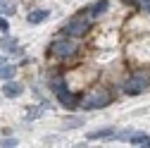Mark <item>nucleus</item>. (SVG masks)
<instances>
[{"label":"nucleus","mask_w":150,"mask_h":148,"mask_svg":"<svg viewBox=\"0 0 150 148\" xmlns=\"http://www.w3.org/2000/svg\"><path fill=\"white\" fill-rule=\"evenodd\" d=\"M107 7H110L107 0H98V3H93L88 10H91V17H100V14H105V12H107Z\"/></svg>","instance_id":"6e6552de"},{"label":"nucleus","mask_w":150,"mask_h":148,"mask_svg":"<svg viewBox=\"0 0 150 148\" xmlns=\"http://www.w3.org/2000/svg\"><path fill=\"white\" fill-rule=\"evenodd\" d=\"M50 88L57 93V91H62V88H67V84H64V79H60V77H52L50 79Z\"/></svg>","instance_id":"ddd939ff"},{"label":"nucleus","mask_w":150,"mask_h":148,"mask_svg":"<svg viewBox=\"0 0 150 148\" xmlns=\"http://www.w3.org/2000/svg\"><path fill=\"white\" fill-rule=\"evenodd\" d=\"M74 43L71 41H62V38H57V41H52L50 43V53L55 55V58H69V55H74Z\"/></svg>","instance_id":"20e7f679"},{"label":"nucleus","mask_w":150,"mask_h":148,"mask_svg":"<svg viewBox=\"0 0 150 148\" xmlns=\"http://www.w3.org/2000/svg\"><path fill=\"white\" fill-rule=\"evenodd\" d=\"M131 3H136L141 10H145V12L150 14V0H131Z\"/></svg>","instance_id":"2eb2a0df"},{"label":"nucleus","mask_w":150,"mask_h":148,"mask_svg":"<svg viewBox=\"0 0 150 148\" xmlns=\"http://www.w3.org/2000/svg\"><path fill=\"white\" fill-rule=\"evenodd\" d=\"M17 10H14V3H12V0H0V14H14Z\"/></svg>","instance_id":"9d476101"},{"label":"nucleus","mask_w":150,"mask_h":148,"mask_svg":"<svg viewBox=\"0 0 150 148\" xmlns=\"http://www.w3.org/2000/svg\"><path fill=\"white\" fill-rule=\"evenodd\" d=\"M86 31H88V22H86V19H81V14H79V17H71V19L64 24V33L76 36V38H81Z\"/></svg>","instance_id":"7ed1b4c3"},{"label":"nucleus","mask_w":150,"mask_h":148,"mask_svg":"<svg viewBox=\"0 0 150 148\" xmlns=\"http://www.w3.org/2000/svg\"><path fill=\"white\" fill-rule=\"evenodd\" d=\"M22 93H24V84L12 81V79L5 81V86H3V96H5V98H19Z\"/></svg>","instance_id":"423d86ee"},{"label":"nucleus","mask_w":150,"mask_h":148,"mask_svg":"<svg viewBox=\"0 0 150 148\" xmlns=\"http://www.w3.org/2000/svg\"><path fill=\"white\" fill-rule=\"evenodd\" d=\"M0 46H3V50H7V53H19V50H17V41L14 38H3Z\"/></svg>","instance_id":"f8f14e48"},{"label":"nucleus","mask_w":150,"mask_h":148,"mask_svg":"<svg viewBox=\"0 0 150 148\" xmlns=\"http://www.w3.org/2000/svg\"><path fill=\"white\" fill-rule=\"evenodd\" d=\"M148 88H150V81H148L145 74H134L131 79L124 81V93L126 96H138V93H143Z\"/></svg>","instance_id":"f03ea898"},{"label":"nucleus","mask_w":150,"mask_h":148,"mask_svg":"<svg viewBox=\"0 0 150 148\" xmlns=\"http://www.w3.org/2000/svg\"><path fill=\"white\" fill-rule=\"evenodd\" d=\"M0 65H5V58H3V55H0Z\"/></svg>","instance_id":"f3484780"},{"label":"nucleus","mask_w":150,"mask_h":148,"mask_svg":"<svg viewBox=\"0 0 150 148\" xmlns=\"http://www.w3.org/2000/svg\"><path fill=\"white\" fill-rule=\"evenodd\" d=\"M0 146H3V148H14V146H19V141H17V139H3Z\"/></svg>","instance_id":"4468645a"},{"label":"nucleus","mask_w":150,"mask_h":148,"mask_svg":"<svg viewBox=\"0 0 150 148\" xmlns=\"http://www.w3.org/2000/svg\"><path fill=\"white\" fill-rule=\"evenodd\" d=\"M143 146H148V148H150V139H148V141H145V143H143Z\"/></svg>","instance_id":"a211bd4d"},{"label":"nucleus","mask_w":150,"mask_h":148,"mask_svg":"<svg viewBox=\"0 0 150 148\" xmlns=\"http://www.w3.org/2000/svg\"><path fill=\"white\" fill-rule=\"evenodd\" d=\"M0 31H3L5 36H7V31H10V22L5 19V17H0Z\"/></svg>","instance_id":"dca6fc26"},{"label":"nucleus","mask_w":150,"mask_h":148,"mask_svg":"<svg viewBox=\"0 0 150 148\" xmlns=\"http://www.w3.org/2000/svg\"><path fill=\"white\" fill-rule=\"evenodd\" d=\"M14 72H17V69L10 67V65H0V79H5V81L12 79V77H14Z\"/></svg>","instance_id":"9b49d317"},{"label":"nucleus","mask_w":150,"mask_h":148,"mask_svg":"<svg viewBox=\"0 0 150 148\" xmlns=\"http://www.w3.org/2000/svg\"><path fill=\"white\" fill-rule=\"evenodd\" d=\"M110 100H112L110 91H107V88H103V86H98V88H93L86 98H81V100H79V107H86V110L107 107V105H110Z\"/></svg>","instance_id":"f257e3e1"},{"label":"nucleus","mask_w":150,"mask_h":148,"mask_svg":"<svg viewBox=\"0 0 150 148\" xmlns=\"http://www.w3.org/2000/svg\"><path fill=\"white\" fill-rule=\"evenodd\" d=\"M50 17V10H33V12H29L26 14V22L29 24H41V22H45Z\"/></svg>","instance_id":"0eeeda50"},{"label":"nucleus","mask_w":150,"mask_h":148,"mask_svg":"<svg viewBox=\"0 0 150 148\" xmlns=\"http://www.w3.org/2000/svg\"><path fill=\"white\" fill-rule=\"evenodd\" d=\"M115 129H112V127H107V129H98V132H91L88 134V139L93 141V139H115Z\"/></svg>","instance_id":"1a4fd4ad"},{"label":"nucleus","mask_w":150,"mask_h":148,"mask_svg":"<svg viewBox=\"0 0 150 148\" xmlns=\"http://www.w3.org/2000/svg\"><path fill=\"white\" fill-rule=\"evenodd\" d=\"M57 100H60V105L62 107H79V100H81V96L79 93H71L69 88H62V91H57Z\"/></svg>","instance_id":"39448f33"}]
</instances>
